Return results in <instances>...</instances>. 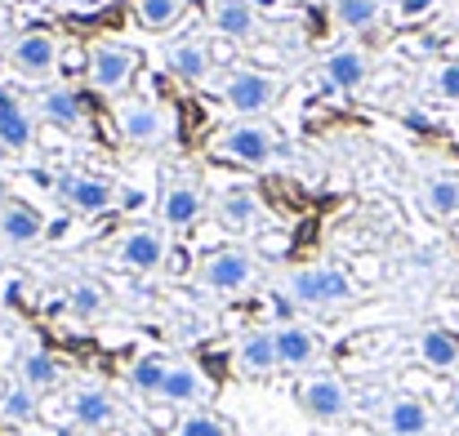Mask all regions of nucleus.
I'll return each mask as SVG.
<instances>
[{
    "mask_svg": "<svg viewBox=\"0 0 459 436\" xmlns=\"http://www.w3.org/2000/svg\"><path fill=\"white\" fill-rule=\"evenodd\" d=\"M281 290L290 303L312 307V312H334V307H348L357 298V281L339 268V263H304V268H290Z\"/></svg>",
    "mask_w": 459,
    "mask_h": 436,
    "instance_id": "nucleus-1",
    "label": "nucleus"
},
{
    "mask_svg": "<svg viewBox=\"0 0 459 436\" xmlns=\"http://www.w3.org/2000/svg\"><path fill=\"white\" fill-rule=\"evenodd\" d=\"M295 401H299V410H304L312 423H325V428L330 423H343L352 415V388L339 374H330V370L304 374L295 383Z\"/></svg>",
    "mask_w": 459,
    "mask_h": 436,
    "instance_id": "nucleus-2",
    "label": "nucleus"
},
{
    "mask_svg": "<svg viewBox=\"0 0 459 436\" xmlns=\"http://www.w3.org/2000/svg\"><path fill=\"white\" fill-rule=\"evenodd\" d=\"M259 277V263L250 250L241 245H223V250H210L201 263H196V281L210 294H241L255 286Z\"/></svg>",
    "mask_w": 459,
    "mask_h": 436,
    "instance_id": "nucleus-3",
    "label": "nucleus"
},
{
    "mask_svg": "<svg viewBox=\"0 0 459 436\" xmlns=\"http://www.w3.org/2000/svg\"><path fill=\"white\" fill-rule=\"evenodd\" d=\"M277 94H281V81H277L273 72H259V67H237V72H228V81H223L228 107H232L237 116H246V121L264 116V112L277 103Z\"/></svg>",
    "mask_w": 459,
    "mask_h": 436,
    "instance_id": "nucleus-4",
    "label": "nucleus"
},
{
    "mask_svg": "<svg viewBox=\"0 0 459 436\" xmlns=\"http://www.w3.org/2000/svg\"><path fill=\"white\" fill-rule=\"evenodd\" d=\"M214 151H219L223 160L264 169V165H273V156H277V134H273L264 121H237L232 130H223V134L214 139Z\"/></svg>",
    "mask_w": 459,
    "mask_h": 436,
    "instance_id": "nucleus-5",
    "label": "nucleus"
},
{
    "mask_svg": "<svg viewBox=\"0 0 459 436\" xmlns=\"http://www.w3.org/2000/svg\"><path fill=\"white\" fill-rule=\"evenodd\" d=\"M156 214H160V227L165 232H192L196 223H201V214H205V196H201V187H196V178H187V174H169L165 178V187H160V205H156Z\"/></svg>",
    "mask_w": 459,
    "mask_h": 436,
    "instance_id": "nucleus-6",
    "label": "nucleus"
},
{
    "mask_svg": "<svg viewBox=\"0 0 459 436\" xmlns=\"http://www.w3.org/2000/svg\"><path fill=\"white\" fill-rule=\"evenodd\" d=\"M54 192H58V201H63L67 209H76V214H103V209L117 205V187H112L108 178H99V174H85V169L58 174Z\"/></svg>",
    "mask_w": 459,
    "mask_h": 436,
    "instance_id": "nucleus-7",
    "label": "nucleus"
},
{
    "mask_svg": "<svg viewBox=\"0 0 459 436\" xmlns=\"http://www.w3.org/2000/svg\"><path fill=\"white\" fill-rule=\"evenodd\" d=\"M67 415H72V423H76L81 432H90V436L112 432V428L121 423L117 401H112L108 388H99V383H81V388H72V397H67Z\"/></svg>",
    "mask_w": 459,
    "mask_h": 436,
    "instance_id": "nucleus-8",
    "label": "nucleus"
},
{
    "mask_svg": "<svg viewBox=\"0 0 459 436\" xmlns=\"http://www.w3.org/2000/svg\"><path fill=\"white\" fill-rule=\"evenodd\" d=\"M165 259H169V241H165L160 227H130V232L117 241V263L130 268V272H139V277L160 272Z\"/></svg>",
    "mask_w": 459,
    "mask_h": 436,
    "instance_id": "nucleus-9",
    "label": "nucleus"
},
{
    "mask_svg": "<svg viewBox=\"0 0 459 436\" xmlns=\"http://www.w3.org/2000/svg\"><path fill=\"white\" fill-rule=\"evenodd\" d=\"M134 67H139V54L130 45H94L90 49V85L99 94H121L130 85Z\"/></svg>",
    "mask_w": 459,
    "mask_h": 436,
    "instance_id": "nucleus-10",
    "label": "nucleus"
},
{
    "mask_svg": "<svg viewBox=\"0 0 459 436\" xmlns=\"http://www.w3.org/2000/svg\"><path fill=\"white\" fill-rule=\"evenodd\" d=\"M273 338H277V361H281V370H312V365H321V356H325L321 334L299 325V321L273 325Z\"/></svg>",
    "mask_w": 459,
    "mask_h": 436,
    "instance_id": "nucleus-11",
    "label": "nucleus"
},
{
    "mask_svg": "<svg viewBox=\"0 0 459 436\" xmlns=\"http://www.w3.org/2000/svg\"><path fill=\"white\" fill-rule=\"evenodd\" d=\"M379 428L393 436H433L437 419H433V410H429L420 397L393 392V397H384V406H379Z\"/></svg>",
    "mask_w": 459,
    "mask_h": 436,
    "instance_id": "nucleus-12",
    "label": "nucleus"
},
{
    "mask_svg": "<svg viewBox=\"0 0 459 436\" xmlns=\"http://www.w3.org/2000/svg\"><path fill=\"white\" fill-rule=\"evenodd\" d=\"M214 397V383L192 365V361H169V374H165V388H160V401L165 406H192V410H201L205 401Z\"/></svg>",
    "mask_w": 459,
    "mask_h": 436,
    "instance_id": "nucleus-13",
    "label": "nucleus"
},
{
    "mask_svg": "<svg viewBox=\"0 0 459 436\" xmlns=\"http://www.w3.org/2000/svg\"><path fill=\"white\" fill-rule=\"evenodd\" d=\"M232 356H237V370H241L246 379H268V374L281 370L273 329H246V334L237 338V352H232Z\"/></svg>",
    "mask_w": 459,
    "mask_h": 436,
    "instance_id": "nucleus-14",
    "label": "nucleus"
},
{
    "mask_svg": "<svg viewBox=\"0 0 459 436\" xmlns=\"http://www.w3.org/2000/svg\"><path fill=\"white\" fill-rule=\"evenodd\" d=\"M18 383L31 388L36 397H45V392H58V388L67 383V370H63V361H58L54 352H45V347H22V352H18Z\"/></svg>",
    "mask_w": 459,
    "mask_h": 436,
    "instance_id": "nucleus-15",
    "label": "nucleus"
},
{
    "mask_svg": "<svg viewBox=\"0 0 459 436\" xmlns=\"http://www.w3.org/2000/svg\"><path fill=\"white\" fill-rule=\"evenodd\" d=\"M45 236V218H40V209L36 205H27V201H4V209H0V241L4 245H13V250H22V245H36Z\"/></svg>",
    "mask_w": 459,
    "mask_h": 436,
    "instance_id": "nucleus-16",
    "label": "nucleus"
},
{
    "mask_svg": "<svg viewBox=\"0 0 459 436\" xmlns=\"http://www.w3.org/2000/svg\"><path fill=\"white\" fill-rule=\"evenodd\" d=\"M415 361L433 374H455L459 370V334L442 329V325H429L420 338H415Z\"/></svg>",
    "mask_w": 459,
    "mask_h": 436,
    "instance_id": "nucleus-17",
    "label": "nucleus"
},
{
    "mask_svg": "<svg viewBox=\"0 0 459 436\" xmlns=\"http://www.w3.org/2000/svg\"><path fill=\"white\" fill-rule=\"evenodd\" d=\"M9 58H13V67H18L22 76L40 81V76H49V72L58 67V45H54L49 31H27V36H18V45H13Z\"/></svg>",
    "mask_w": 459,
    "mask_h": 436,
    "instance_id": "nucleus-18",
    "label": "nucleus"
},
{
    "mask_svg": "<svg viewBox=\"0 0 459 436\" xmlns=\"http://www.w3.org/2000/svg\"><path fill=\"white\" fill-rule=\"evenodd\" d=\"M117 121H121V134H126V143H134V147H152V143H160V134H165L160 107H156V103H148V98H134V103H126Z\"/></svg>",
    "mask_w": 459,
    "mask_h": 436,
    "instance_id": "nucleus-19",
    "label": "nucleus"
},
{
    "mask_svg": "<svg viewBox=\"0 0 459 436\" xmlns=\"http://www.w3.org/2000/svg\"><path fill=\"white\" fill-rule=\"evenodd\" d=\"M259 214H264V205L255 201V192H223V196H219V205H214L219 227H223V232H232V236L255 232V227H259Z\"/></svg>",
    "mask_w": 459,
    "mask_h": 436,
    "instance_id": "nucleus-20",
    "label": "nucleus"
},
{
    "mask_svg": "<svg viewBox=\"0 0 459 436\" xmlns=\"http://www.w3.org/2000/svg\"><path fill=\"white\" fill-rule=\"evenodd\" d=\"M165 67H169L178 81L196 85V81H205V76H210V49H205L201 40H192V36L169 40V45H165Z\"/></svg>",
    "mask_w": 459,
    "mask_h": 436,
    "instance_id": "nucleus-21",
    "label": "nucleus"
},
{
    "mask_svg": "<svg viewBox=\"0 0 459 436\" xmlns=\"http://www.w3.org/2000/svg\"><path fill=\"white\" fill-rule=\"evenodd\" d=\"M31 139H36V125H31L27 107L18 103L13 90L0 85V143L9 151H22V147H31Z\"/></svg>",
    "mask_w": 459,
    "mask_h": 436,
    "instance_id": "nucleus-22",
    "label": "nucleus"
},
{
    "mask_svg": "<svg viewBox=\"0 0 459 436\" xmlns=\"http://www.w3.org/2000/svg\"><path fill=\"white\" fill-rule=\"evenodd\" d=\"M210 22L219 36L228 40H246L255 31V4L250 0H214L210 4Z\"/></svg>",
    "mask_w": 459,
    "mask_h": 436,
    "instance_id": "nucleus-23",
    "label": "nucleus"
},
{
    "mask_svg": "<svg viewBox=\"0 0 459 436\" xmlns=\"http://www.w3.org/2000/svg\"><path fill=\"white\" fill-rule=\"evenodd\" d=\"M165 374H169V361H165L160 352H143V356H134V365L126 370V383H130V388H134L139 397H148V401H160Z\"/></svg>",
    "mask_w": 459,
    "mask_h": 436,
    "instance_id": "nucleus-24",
    "label": "nucleus"
},
{
    "mask_svg": "<svg viewBox=\"0 0 459 436\" xmlns=\"http://www.w3.org/2000/svg\"><path fill=\"white\" fill-rule=\"evenodd\" d=\"M325 81L334 85V90H361V81H366V72H370V63H366V54L361 49H334L330 58H325Z\"/></svg>",
    "mask_w": 459,
    "mask_h": 436,
    "instance_id": "nucleus-25",
    "label": "nucleus"
},
{
    "mask_svg": "<svg viewBox=\"0 0 459 436\" xmlns=\"http://www.w3.org/2000/svg\"><path fill=\"white\" fill-rule=\"evenodd\" d=\"M40 116L49 125H63V130H81L85 125V107L72 90H45L40 94Z\"/></svg>",
    "mask_w": 459,
    "mask_h": 436,
    "instance_id": "nucleus-26",
    "label": "nucleus"
},
{
    "mask_svg": "<svg viewBox=\"0 0 459 436\" xmlns=\"http://www.w3.org/2000/svg\"><path fill=\"white\" fill-rule=\"evenodd\" d=\"M424 205H429V214L433 218H459V178L451 174H433L429 183H424Z\"/></svg>",
    "mask_w": 459,
    "mask_h": 436,
    "instance_id": "nucleus-27",
    "label": "nucleus"
},
{
    "mask_svg": "<svg viewBox=\"0 0 459 436\" xmlns=\"http://www.w3.org/2000/svg\"><path fill=\"white\" fill-rule=\"evenodd\" d=\"M169 436H237V428L223 419V415H210V410H192L183 419H174Z\"/></svg>",
    "mask_w": 459,
    "mask_h": 436,
    "instance_id": "nucleus-28",
    "label": "nucleus"
},
{
    "mask_svg": "<svg viewBox=\"0 0 459 436\" xmlns=\"http://www.w3.org/2000/svg\"><path fill=\"white\" fill-rule=\"evenodd\" d=\"M36 401H40V397L13 379V383L0 392V415H4V419H13V423H31V419H36Z\"/></svg>",
    "mask_w": 459,
    "mask_h": 436,
    "instance_id": "nucleus-29",
    "label": "nucleus"
},
{
    "mask_svg": "<svg viewBox=\"0 0 459 436\" xmlns=\"http://www.w3.org/2000/svg\"><path fill=\"white\" fill-rule=\"evenodd\" d=\"M67 307L76 312V321H94V316H103L108 298H103V290L94 281H72L67 286Z\"/></svg>",
    "mask_w": 459,
    "mask_h": 436,
    "instance_id": "nucleus-30",
    "label": "nucleus"
},
{
    "mask_svg": "<svg viewBox=\"0 0 459 436\" xmlns=\"http://www.w3.org/2000/svg\"><path fill=\"white\" fill-rule=\"evenodd\" d=\"M334 18L348 31H370L379 22V0H334Z\"/></svg>",
    "mask_w": 459,
    "mask_h": 436,
    "instance_id": "nucleus-31",
    "label": "nucleus"
},
{
    "mask_svg": "<svg viewBox=\"0 0 459 436\" xmlns=\"http://www.w3.org/2000/svg\"><path fill=\"white\" fill-rule=\"evenodd\" d=\"M134 9H139V22H143L148 31H165V27L178 18L183 0H134Z\"/></svg>",
    "mask_w": 459,
    "mask_h": 436,
    "instance_id": "nucleus-32",
    "label": "nucleus"
},
{
    "mask_svg": "<svg viewBox=\"0 0 459 436\" xmlns=\"http://www.w3.org/2000/svg\"><path fill=\"white\" fill-rule=\"evenodd\" d=\"M433 90H437L442 98L459 103V63H446V67H437V76H433Z\"/></svg>",
    "mask_w": 459,
    "mask_h": 436,
    "instance_id": "nucleus-33",
    "label": "nucleus"
},
{
    "mask_svg": "<svg viewBox=\"0 0 459 436\" xmlns=\"http://www.w3.org/2000/svg\"><path fill=\"white\" fill-rule=\"evenodd\" d=\"M429 9H433V0H402V18H420Z\"/></svg>",
    "mask_w": 459,
    "mask_h": 436,
    "instance_id": "nucleus-34",
    "label": "nucleus"
},
{
    "mask_svg": "<svg viewBox=\"0 0 459 436\" xmlns=\"http://www.w3.org/2000/svg\"><path fill=\"white\" fill-rule=\"evenodd\" d=\"M451 415H455V419H459V383H455V388H451Z\"/></svg>",
    "mask_w": 459,
    "mask_h": 436,
    "instance_id": "nucleus-35",
    "label": "nucleus"
},
{
    "mask_svg": "<svg viewBox=\"0 0 459 436\" xmlns=\"http://www.w3.org/2000/svg\"><path fill=\"white\" fill-rule=\"evenodd\" d=\"M4 201H9V183L0 178V209H4Z\"/></svg>",
    "mask_w": 459,
    "mask_h": 436,
    "instance_id": "nucleus-36",
    "label": "nucleus"
},
{
    "mask_svg": "<svg viewBox=\"0 0 459 436\" xmlns=\"http://www.w3.org/2000/svg\"><path fill=\"white\" fill-rule=\"evenodd\" d=\"M183 4H196L201 9V4H214V0H183Z\"/></svg>",
    "mask_w": 459,
    "mask_h": 436,
    "instance_id": "nucleus-37",
    "label": "nucleus"
},
{
    "mask_svg": "<svg viewBox=\"0 0 459 436\" xmlns=\"http://www.w3.org/2000/svg\"><path fill=\"white\" fill-rule=\"evenodd\" d=\"M379 436H393V432H379Z\"/></svg>",
    "mask_w": 459,
    "mask_h": 436,
    "instance_id": "nucleus-38",
    "label": "nucleus"
},
{
    "mask_svg": "<svg viewBox=\"0 0 459 436\" xmlns=\"http://www.w3.org/2000/svg\"><path fill=\"white\" fill-rule=\"evenodd\" d=\"M455 236H459V227H455Z\"/></svg>",
    "mask_w": 459,
    "mask_h": 436,
    "instance_id": "nucleus-39",
    "label": "nucleus"
}]
</instances>
